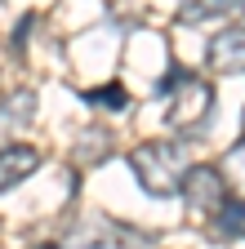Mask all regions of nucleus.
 <instances>
[{
  "label": "nucleus",
  "instance_id": "f257e3e1",
  "mask_svg": "<svg viewBox=\"0 0 245 249\" xmlns=\"http://www.w3.org/2000/svg\"><path fill=\"white\" fill-rule=\"evenodd\" d=\"M130 174L138 178V187L147 196H178V182L183 174L192 169V142H183V138H161V142H143L134 147L130 156Z\"/></svg>",
  "mask_w": 245,
  "mask_h": 249
},
{
  "label": "nucleus",
  "instance_id": "f03ea898",
  "mask_svg": "<svg viewBox=\"0 0 245 249\" xmlns=\"http://www.w3.org/2000/svg\"><path fill=\"white\" fill-rule=\"evenodd\" d=\"M161 93L170 98V103H165V124H170V129H178V134H201L205 124L214 120V107H219L214 85H209L205 76L188 71V67H174V71L165 76Z\"/></svg>",
  "mask_w": 245,
  "mask_h": 249
},
{
  "label": "nucleus",
  "instance_id": "7ed1b4c3",
  "mask_svg": "<svg viewBox=\"0 0 245 249\" xmlns=\"http://www.w3.org/2000/svg\"><path fill=\"white\" fill-rule=\"evenodd\" d=\"M178 196L196 218H209L214 223V218L223 213V205H227V182H223L219 165H192L183 174V182H178Z\"/></svg>",
  "mask_w": 245,
  "mask_h": 249
},
{
  "label": "nucleus",
  "instance_id": "20e7f679",
  "mask_svg": "<svg viewBox=\"0 0 245 249\" xmlns=\"http://www.w3.org/2000/svg\"><path fill=\"white\" fill-rule=\"evenodd\" d=\"M205 67L214 76H245V27H227L205 45Z\"/></svg>",
  "mask_w": 245,
  "mask_h": 249
},
{
  "label": "nucleus",
  "instance_id": "39448f33",
  "mask_svg": "<svg viewBox=\"0 0 245 249\" xmlns=\"http://www.w3.org/2000/svg\"><path fill=\"white\" fill-rule=\"evenodd\" d=\"M40 160H45V156L32 142H5V147H0V192H14L18 182H27L40 169Z\"/></svg>",
  "mask_w": 245,
  "mask_h": 249
},
{
  "label": "nucleus",
  "instance_id": "423d86ee",
  "mask_svg": "<svg viewBox=\"0 0 245 249\" xmlns=\"http://www.w3.org/2000/svg\"><path fill=\"white\" fill-rule=\"evenodd\" d=\"M120 236H134V231L120 227V223L98 218V223H85V227L72 231V249H125V245H120Z\"/></svg>",
  "mask_w": 245,
  "mask_h": 249
},
{
  "label": "nucleus",
  "instance_id": "0eeeda50",
  "mask_svg": "<svg viewBox=\"0 0 245 249\" xmlns=\"http://www.w3.org/2000/svg\"><path fill=\"white\" fill-rule=\"evenodd\" d=\"M245 14V0H178V22H209V18H232Z\"/></svg>",
  "mask_w": 245,
  "mask_h": 249
},
{
  "label": "nucleus",
  "instance_id": "6e6552de",
  "mask_svg": "<svg viewBox=\"0 0 245 249\" xmlns=\"http://www.w3.org/2000/svg\"><path fill=\"white\" fill-rule=\"evenodd\" d=\"M80 103H89L94 111H125L130 107V93L120 89V80H112L103 89H80Z\"/></svg>",
  "mask_w": 245,
  "mask_h": 249
},
{
  "label": "nucleus",
  "instance_id": "1a4fd4ad",
  "mask_svg": "<svg viewBox=\"0 0 245 249\" xmlns=\"http://www.w3.org/2000/svg\"><path fill=\"white\" fill-rule=\"evenodd\" d=\"M36 89H18V93H9L5 98V107H0V124H27L36 116Z\"/></svg>",
  "mask_w": 245,
  "mask_h": 249
},
{
  "label": "nucleus",
  "instance_id": "9d476101",
  "mask_svg": "<svg viewBox=\"0 0 245 249\" xmlns=\"http://www.w3.org/2000/svg\"><path fill=\"white\" fill-rule=\"evenodd\" d=\"M32 27H36V14H27V18L18 22V31H14V49H18V53H22V45H27V31H32Z\"/></svg>",
  "mask_w": 245,
  "mask_h": 249
},
{
  "label": "nucleus",
  "instance_id": "9b49d317",
  "mask_svg": "<svg viewBox=\"0 0 245 249\" xmlns=\"http://www.w3.org/2000/svg\"><path fill=\"white\" fill-rule=\"evenodd\" d=\"M36 249H63V245H36Z\"/></svg>",
  "mask_w": 245,
  "mask_h": 249
},
{
  "label": "nucleus",
  "instance_id": "f8f14e48",
  "mask_svg": "<svg viewBox=\"0 0 245 249\" xmlns=\"http://www.w3.org/2000/svg\"><path fill=\"white\" fill-rule=\"evenodd\" d=\"M241 129H245V111H241Z\"/></svg>",
  "mask_w": 245,
  "mask_h": 249
},
{
  "label": "nucleus",
  "instance_id": "ddd939ff",
  "mask_svg": "<svg viewBox=\"0 0 245 249\" xmlns=\"http://www.w3.org/2000/svg\"><path fill=\"white\" fill-rule=\"evenodd\" d=\"M241 240H245V231H241Z\"/></svg>",
  "mask_w": 245,
  "mask_h": 249
}]
</instances>
